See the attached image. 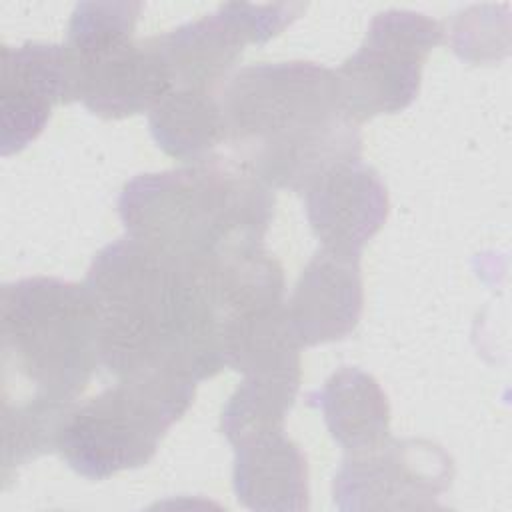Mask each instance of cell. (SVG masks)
I'll use <instances>...</instances> for the list:
<instances>
[{
    "mask_svg": "<svg viewBox=\"0 0 512 512\" xmlns=\"http://www.w3.org/2000/svg\"><path fill=\"white\" fill-rule=\"evenodd\" d=\"M274 192L224 154L138 174L118 196L126 236L194 268L264 246Z\"/></svg>",
    "mask_w": 512,
    "mask_h": 512,
    "instance_id": "obj_4",
    "label": "cell"
},
{
    "mask_svg": "<svg viewBox=\"0 0 512 512\" xmlns=\"http://www.w3.org/2000/svg\"><path fill=\"white\" fill-rule=\"evenodd\" d=\"M442 40L440 22L426 14L378 12L360 48L334 70L346 114L360 124L408 108L418 96L422 66Z\"/></svg>",
    "mask_w": 512,
    "mask_h": 512,
    "instance_id": "obj_7",
    "label": "cell"
},
{
    "mask_svg": "<svg viewBox=\"0 0 512 512\" xmlns=\"http://www.w3.org/2000/svg\"><path fill=\"white\" fill-rule=\"evenodd\" d=\"M194 394L196 382L174 376L116 378V384L72 408L56 450L88 480L146 466L166 432L188 412Z\"/></svg>",
    "mask_w": 512,
    "mask_h": 512,
    "instance_id": "obj_5",
    "label": "cell"
},
{
    "mask_svg": "<svg viewBox=\"0 0 512 512\" xmlns=\"http://www.w3.org/2000/svg\"><path fill=\"white\" fill-rule=\"evenodd\" d=\"M84 286L98 318L102 366L116 378L200 382L226 368L206 270L122 236L96 252Z\"/></svg>",
    "mask_w": 512,
    "mask_h": 512,
    "instance_id": "obj_1",
    "label": "cell"
},
{
    "mask_svg": "<svg viewBox=\"0 0 512 512\" xmlns=\"http://www.w3.org/2000/svg\"><path fill=\"white\" fill-rule=\"evenodd\" d=\"M452 478V456L440 444L388 436L374 448L346 454L332 492L342 512L430 510Z\"/></svg>",
    "mask_w": 512,
    "mask_h": 512,
    "instance_id": "obj_8",
    "label": "cell"
},
{
    "mask_svg": "<svg viewBox=\"0 0 512 512\" xmlns=\"http://www.w3.org/2000/svg\"><path fill=\"white\" fill-rule=\"evenodd\" d=\"M224 154L266 184L304 194L330 168L362 158L360 124L344 110L336 72L316 62H262L220 90Z\"/></svg>",
    "mask_w": 512,
    "mask_h": 512,
    "instance_id": "obj_3",
    "label": "cell"
},
{
    "mask_svg": "<svg viewBox=\"0 0 512 512\" xmlns=\"http://www.w3.org/2000/svg\"><path fill=\"white\" fill-rule=\"evenodd\" d=\"M148 126L162 152L188 164L208 160L224 146L220 92L172 88L150 112Z\"/></svg>",
    "mask_w": 512,
    "mask_h": 512,
    "instance_id": "obj_14",
    "label": "cell"
},
{
    "mask_svg": "<svg viewBox=\"0 0 512 512\" xmlns=\"http://www.w3.org/2000/svg\"><path fill=\"white\" fill-rule=\"evenodd\" d=\"M362 306L360 256L320 248L304 266L286 312L298 344L318 346L350 336Z\"/></svg>",
    "mask_w": 512,
    "mask_h": 512,
    "instance_id": "obj_11",
    "label": "cell"
},
{
    "mask_svg": "<svg viewBox=\"0 0 512 512\" xmlns=\"http://www.w3.org/2000/svg\"><path fill=\"white\" fill-rule=\"evenodd\" d=\"M0 152L16 154L46 128L56 104H70L64 44L2 46Z\"/></svg>",
    "mask_w": 512,
    "mask_h": 512,
    "instance_id": "obj_9",
    "label": "cell"
},
{
    "mask_svg": "<svg viewBox=\"0 0 512 512\" xmlns=\"http://www.w3.org/2000/svg\"><path fill=\"white\" fill-rule=\"evenodd\" d=\"M308 402L324 414L330 436L346 454L378 446L390 436V404L378 380L356 368L342 366Z\"/></svg>",
    "mask_w": 512,
    "mask_h": 512,
    "instance_id": "obj_13",
    "label": "cell"
},
{
    "mask_svg": "<svg viewBox=\"0 0 512 512\" xmlns=\"http://www.w3.org/2000/svg\"><path fill=\"white\" fill-rule=\"evenodd\" d=\"M142 2H80L68 38L70 102L106 120L150 112L172 88L152 38L134 40Z\"/></svg>",
    "mask_w": 512,
    "mask_h": 512,
    "instance_id": "obj_6",
    "label": "cell"
},
{
    "mask_svg": "<svg viewBox=\"0 0 512 512\" xmlns=\"http://www.w3.org/2000/svg\"><path fill=\"white\" fill-rule=\"evenodd\" d=\"M2 480L56 450L78 396L102 366L88 288L32 276L2 284Z\"/></svg>",
    "mask_w": 512,
    "mask_h": 512,
    "instance_id": "obj_2",
    "label": "cell"
},
{
    "mask_svg": "<svg viewBox=\"0 0 512 512\" xmlns=\"http://www.w3.org/2000/svg\"><path fill=\"white\" fill-rule=\"evenodd\" d=\"M306 218L322 248L360 256L388 218V190L362 158L322 174L306 192Z\"/></svg>",
    "mask_w": 512,
    "mask_h": 512,
    "instance_id": "obj_10",
    "label": "cell"
},
{
    "mask_svg": "<svg viewBox=\"0 0 512 512\" xmlns=\"http://www.w3.org/2000/svg\"><path fill=\"white\" fill-rule=\"evenodd\" d=\"M234 492L240 504L262 512L308 508V464L284 428L234 440Z\"/></svg>",
    "mask_w": 512,
    "mask_h": 512,
    "instance_id": "obj_12",
    "label": "cell"
},
{
    "mask_svg": "<svg viewBox=\"0 0 512 512\" xmlns=\"http://www.w3.org/2000/svg\"><path fill=\"white\" fill-rule=\"evenodd\" d=\"M298 388L300 374L244 376L222 408L220 430L224 438L232 444L254 432L284 428Z\"/></svg>",
    "mask_w": 512,
    "mask_h": 512,
    "instance_id": "obj_15",
    "label": "cell"
}]
</instances>
